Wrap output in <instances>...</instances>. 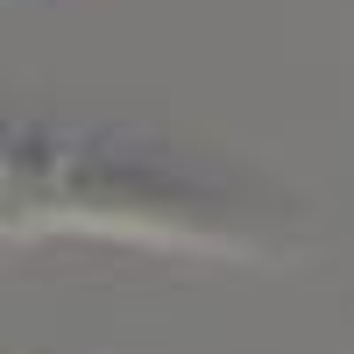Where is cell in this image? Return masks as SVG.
<instances>
[{"label":"cell","mask_w":354,"mask_h":354,"mask_svg":"<svg viewBox=\"0 0 354 354\" xmlns=\"http://www.w3.org/2000/svg\"><path fill=\"white\" fill-rule=\"evenodd\" d=\"M8 170H28L21 205H50L64 220L85 227H121V234H192V241H248V227L227 220L220 198H205L192 177H177L170 163L142 156H100L85 142H50V135H15Z\"/></svg>","instance_id":"6da1fadb"}]
</instances>
